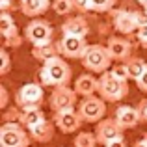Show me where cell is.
<instances>
[{"mask_svg":"<svg viewBox=\"0 0 147 147\" xmlns=\"http://www.w3.org/2000/svg\"><path fill=\"white\" fill-rule=\"evenodd\" d=\"M73 78V71L67 61H63L60 56L49 60L39 69V84L43 88H58V86H69Z\"/></svg>","mask_w":147,"mask_h":147,"instance_id":"6da1fadb","label":"cell"},{"mask_svg":"<svg viewBox=\"0 0 147 147\" xmlns=\"http://www.w3.org/2000/svg\"><path fill=\"white\" fill-rule=\"evenodd\" d=\"M129 95V84L127 80H119L112 75V71H106L99 78V97H102L106 102H119Z\"/></svg>","mask_w":147,"mask_h":147,"instance_id":"7a4b0ae2","label":"cell"},{"mask_svg":"<svg viewBox=\"0 0 147 147\" xmlns=\"http://www.w3.org/2000/svg\"><path fill=\"white\" fill-rule=\"evenodd\" d=\"M80 61H82L84 69H88L90 73L102 75V73L112 69V61L114 60H112L110 52H108V49L104 45H90Z\"/></svg>","mask_w":147,"mask_h":147,"instance_id":"3957f363","label":"cell"},{"mask_svg":"<svg viewBox=\"0 0 147 147\" xmlns=\"http://www.w3.org/2000/svg\"><path fill=\"white\" fill-rule=\"evenodd\" d=\"M30 132L21 123H2L0 127V147H28Z\"/></svg>","mask_w":147,"mask_h":147,"instance_id":"277c9868","label":"cell"},{"mask_svg":"<svg viewBox=\"0 0 147 147\" xmlns=\"http://www.w3.org/2000/svg\"><path fill=\"white\" fill-rule=\"evenodd\" d=\"M43 100H45V91H43V86L37 82H28L24 86H21L17 95H15V104L21 110L41 108Z\"/></svg>","mask_w":147,"mask_h":147,"instance_id":"5b68a950","label":"cell"},{"mask_svg":"<svg viewBox=\"0 0 147 147\" xmlns=\"http://www.w3.org/2000/svg\"><path fill=\"white\" fill-rule=\"evenodd\" d=\"M52 26L43 19H32L24 28V39L30 45H47L52 43Z\"/></svg>","mask_w":147,"mask_h":147,"instance_id":"8992f818","label":"cell"},{"mask_svg":"<svg viewBox=\"0 0 147 147\" xmlns=\"http://www.w3.org/2000/svg\"><path fill=\"white\" fill-rule=\"evenodd\" d=\"M78 114L86 123H99L106 114V100L97 95L84 97L78 104Z\"/></svg>","mask_w":147,"mask_h":147,"instance_id":"52a82bcc","label":"cell"},{"mask_svg":"<svg viewBox=\"0 0 147 147\" xmlns=\"http://www.w3.org/2000/svg\"><path fill=\"white\" fill-rule=\"evenodd\" d=\"M88 41L86 37H76V36H61L58 41V50L60 56L69 58V60H82V56L88 50Z\"/></svg>","mask_w":147,"mask_h":147,"instance_id":"ba28073f","label":"cell"},{"mask_svg":"<svg viewBox=\"0 0 147 147\" xmlns=\"http://www.w3.org/2000/svg\"><path fill=\"white\" fill-rule=\"evenodd\" d=\"M76 97L78 93L75 91V88L69 86H58L52 90L49 97V104L54 112H63V110H71L76 106Z\"/></svg>","mask_w":147,"mask_h":147,"instance_id":"9c48e42d","label":"cell"},{"mask_svg":"<svg viewBox=\"0 0 147 147\" xmlns=\"http://www.w3.org/2000/svg\"><path fill=\"white\" fill-rule=\"evenodd\" d=\"M84 119L80 117L78 110L71 108V110H63V112H54V125L56 129H60V132L63 134H73L82 127Z\"/></svg>","mask_w":147,"mask_h":147,"instance_id":"30bf717a","label":"cell"},{"mask_svg":"<svg viewBox=\"0 0 147 147\" xmlns=\"http://www.w3.org/2000/svg\"><path fill=\"white\" fill-rule=\"evenodd\" d=\"M95 136H97L100 145L110 144L112 140H117V138H123V129L119 127V123L115 121V117H104L100 119L95 127Z\"/></svg>","mask_w":147,"mask_h":147,"instance_id":"8fae6325","label":"cell"},{"mask_svg":"<svg viewBox=\"0 0 147 147\" xmlns=\"http://www.w3.org/2000/svg\"><path fill=\"white\" fill-rule=\"evenodd\" d=\"M106 49L114 61H127L132 58V43L121 36H112L106 43Z\"/></svg>","mask_w":147,"mask_h":147,"instance_id":"7c38bea8","label":"cell"},{"mask_svg":"<svg viewBox=\"0 0 147 147\" xmlns=\"http://www.w3.org/2000/svg\"><path fill=\"white\" fill-rule=\"evenodd\" d=\"M112 26L115 32L129 36V34L136 32V21H134V13L129 9H114L112 11Z\"/></svg>","mask_w":147,"mask_h":147,"instance_id":"4fadbf2b","label":"cell"},{"mask_svg":"<svg viewBox=\"0 0 147 147\" xmlns=\"http://www.w3.org/2000/svg\"><path fill=\"white\" fill-rule=\"evenodd\" d=\"M114 117H115V121L119 123V127H121L123 130L132 129V127H136L138 123L142 121V115H140V112H138V108L136 106H127V104L115 108Z\"/></svg>","mask_w":147,"mask_h":147,"instance_id":"5bb4252c","label":"cell"},{"mask_svg":"<svg viewBox=\"0 0 147 147\" xmlns=\"http://www.w3.org/2000/svg\"><path fill=\"white\" fill-rule=\"evenodd\" d=\"M61 34L63 36H76V37H86L90 34V24L82 15L67 17L61 24Z\"/></svg>","mask_w":147,"mask_h":147,"instance_id":"9a60e30c","label":"cell"},{"mask_svg":"<svg viewBox=\"0 0 147 147\" xmlns=\"http://www.w3.org/2000/svg\"><path fill=\"white\" fill-rule=\"evenodd\" d=\"M75 91L78 95H82V97H91V95L99 93V78H95L90 73L80 75L75 80Z\"/></svg>","mask_w":147,"mask_h":147,"instance_id":"2e32d148","label":"cell"},{"mask_svg":"<svg viewBox=\"0 0 147 147\" xmlns=\"http://www.w3.org/2000/svg\"><path fill=\"white\" fill-rule=\"evenodd\" d=\"M54 130H56V125H54L52 121H41L39 125L32 127V129L28 130L30 132V138H32L34 142H39V144H47L54 138Z\"/></svg>","mask_w":147,"mask_h":147,"instance_id":"e0dca14e","label":"cell"},{"mask_svg":"<svg viewBox=\"0 0 147 147\" xmlns=\"http://www.w3.org/2000/svg\"><path fill=\"white\" fill-rule=\"evenodd\" d=\"M19 6L26 17H39L49 7H52V0H21Z\"/></svg>","mask_w":147,"mask_h":147,"instance_id":"ac0fdd59","label":"cell"},{"mask_svg":"<svg viewBox=\"0 0 147 147\" xmlns=\"http://www.w3.org/2000/svg\"><path fill=\"white\" fill-rule=\"evenodd\" d=\"M32 56L41 63H47L49 60L60 56L58 50V43H47V45H34L32 47Z\"/></svg>","mask_w":147,"mask_h":147,"instance_id":"d6986e66","label":"cell"},{"mask_svg":"<svg viewBox=\"0 0 147 147\" xmlns=\"http://www.w3.org/2000/svg\"><path fill=\"white\" fill-rule=\"evenodd\" d=\"M41 121H45V114L41 108H32V110H22L21 115V125L24 127L26 130H30L32 127L39 125Z\"/></svg>","mask_w":147,"mask_h":147,"instance_id":"ffe728a7","label":"cell"},{"mask_svg":"<svg viewBox=\"0 0 147 147\" xmlns=\"http://www.w3.org/2000/svg\"><path fill=\"white\" fill-rule=\"evenodd\" d=\"M125 63H127V69H129V76H130V80H134V82H136V80L140 78L142 75H144L145 69H147V61L144 60V58H138V56L129 58Z\"/></svg>","mask_w":147,"mask_h":147,"instance_id":"44dd1931","label":"cell"},{"mask_svg":"<svg viewBox=\"0 0 147 147\" xmlns=\"http://www.w3.org/2000/svg\"><path fill=\"white\" fill-rule=\"evenodd\" d=\"M0 30H2V36L4 37L17 36V34H19L17 24H15L13 17L9 15V11H2V13H0Z\"/></svg>","mask_w":147,"mask_h":147,"instance_id":"7402d4cb","label":"cell"},{"mask_svg":"<svg viewBox=\"0 0 147 147\" xmlns=\"http://www.w3.org/2000/svg\"><path fill=\"white\" fill-rule=\"evenodd\" d=\"M73 144H75V147H97L99 140L95 136V132H78Z\"/></svg>","mask_w":147,"mask_h":147,"instance_id":"603a6c76","label":"cell"},{"mask_svg":"<svg viewBox=\"0 0 147 147\" xmlns=\"http://www.w3.org/2000/svg\"><path fill=\"white\" fill-rule=\"evenodd\" d=\"M21 115L22 110L19 106H9L2 114V123H21Z\"/></svg>","mask_w":147,"mask_h":147,"instance_id":"cb8c5ba5","label":"cell"},{"mask_svg":"<svg viewBox=\"0 0 147 147\" xmlns=\"http://www.w3.org/2000/svg\"><path fill=\"white\" fill-rule=\"evenodd\" d=\"M52 9L58 15H71L75 6H73L71 0H52Z\"/></svg>","mask_w":147,"mask_h":147,"instance_id":"d4e9b609","label":"cell"},{"mask_svg":"<svg viewBox=\"0 0 147 147\" xmlns=\"http://www.w3.org/2000/svg\"><path fill=\"white\" fill-rule=\"evenodd\" d=\"M117 0H91V11H97V13H106L112 11Z\"/></svg>","mask_w":147,"mask_h":147,"instance_id":"484cf974","label":"cell"},{"mask_svg":"<svg viewBox=\"0 0 147 147\" xmlns=\"http://www.w3.org/2000/svg\"><path fill=\"white\" fill-rule=\"evenodd\" d=\"M9 69H11V56L7 49L2 47V50H0V75H7Z\"/></svg>","mask_w":147,"mask_h":147,"instance_id":"4316f807","label":"cell"},{"mask_svg":"<svg viewBox=\"0 0 147 147\" xmlns=\"http://www.w3.org/2000/svg\"><path fill=\"white\" fill-rule=\"evenodd\" d=\"M110 71H112V75L117 76L119 80H130V76H129V69H127V63H117V65H114Z\"/></svg>","mask_w":147,"mask_h":147,"instance_id":"83f0119b","label":"cell"},{"mask_svg":"<svg viewBox=\"0 0 147 147\" xmlns=\"http://www.w3.org/2000/svg\"><path fill=\"white\" fill-rule=\"evenodd\" d=\"M73 6H75V11H78L80 15L91 11V0H71Z\"/></svg>","mask_w":147,"mask_h":147,"instance_id":"f1b7e54d","label":"cell"},{"mask_svg":"<svg viewBox=\"0 0 147 147\" xmlns=\"http://www.w3.org/2000/svg\"><path fill=\"white\" fill-rule=\"evenodd\" d=\"M22 45V37L19 36H9V37H4V47L6 49H19Z\"/></svg>","mask_w":147,"mask_h":147,"instance_id":"f546056e","label":"cell"},{"mask_svg":"<svg viewBox=\"0 0 147 147\" xmlns=\"http://www.w3.org/2000/svg\"><path fill=\"white\" fill-rule=\"evenodd\" d=\"M134 13V21H136V26H142V24H147V11L142 9V11H132Z\"/></svg>","mask_w":147,"mask_h":147,"instance_id":"4dcf8cb0","label":"cell"},{"mask_svg":"<svg viewBox=\"0 0 147 147\" xmlns=\"http://www.w3.org/2000/svg\"><path fill=\"white\" fill-rule=\"evenodd\" d=\"M7 102H9V95H7V90L4 86H0V108L6 110L7 108Z\"/></svg>","mask_w":147,"mask_h":147,"instance_id":"1f68e13d","label":"cell"},{"mask_svg":"<svg viewBox=\"0 0 147 147\" xmlns=\"http://www.w3.org/2000/svg\"><path fill=\"white\" fill-rule=\"evenodd\" d=\"M136 37L140 39L142 45L147 41V24H142V26H138V28H136Z\"/></svg>","mask_w":147,"mask_h":147,"instance_id":"d6a6232c","label":"cell"},{"mask_svg":"<svg viewBox=\"0 0 147 147\" xmlns=\"http://www.w3.org/2000/svg\"><path fill=\"white\" fill-rule=\"evenodd\" d=\"M136 108H138V112H140V115H142V121H145V123H147V99L140 100Z\"/></svg>","mask_w":147,"mask_h":147,"instance_id":"836d02e7","label":"cell"},{"mask_svg":"<svg viewBox=\"0 0 147 147\" xmlns=\"http://www.w3.org/2000/svg\"><path fill=\"white\" fill-rule=\"evenodd\" d=\"M136 86L140 88V90L144 91V93H147V69H145V73H144V75H142L140 78L136 80Z\"/></svg>","mask_w":147,"mask_h":147,"instance_id":"e575fe53","label":"cell"},{"mask_svg":"<svg viewBox=\"0 0 147 147\" xmlns=\"http://www.w3.org/2000/svg\"><path fill=\"white\" fill-rule=\"evenodd\" d=\"M104 147H129L125 142V138H117V140H112L110 144H106Z\"/></svg>","mask_w":147,"mask_h":147,"instance_id":"d590c367","label":"cell"},{"mask_svg":"<svg viewBox=\"0 0 147 147\" xmlns=\"http://www.w3.org/2000/svg\"><path fill=\"white\" fill-rule=\"evenodd\" d=\"M13 6V0H0V11H11Z\"/></svg>","mask_w":147,"mask_h":147,"instance_id":"8d00e7d4","label":"cell"},{"mask_svg":"<svg viewBox=\"0 0 147 147\" xmlns=\"http://www.w3.org/2000/svg\"><path fill=\"white\" fill-rule=\"evenodd\" d=\"M132 147H147V144H145L144 140H140V142H136V144H134Z\"/></svg>","mask_w":147,"mask_h":147,"instance_id":"74e56055","label":"cell"},{"mask_svg":"<svg viewBox=\"0 0 147 147\" xmlns=\"http://www.w3.org/2000/svg\"><path fill=\"white\" fill-rule=\"evenodd\" d=\"M136 2H138V4H142L144 7H147V0H136Z\"/></svg>","mask_w":147,"mask_h":147,"instance_id":"f35d334b","label":"cell"},{"mask_svg":"<svg viewBox=\"0 0 147 147\" xmlns=\"http://www.w3.org/2000/svg\"><path fill=\"white\" fill-rule=\"evenodd\" d=\"M142 140H144V142H145V144H147V132L144 134V138H142Z\"/></svg>","mask_w":147,"mask_h":147,"instance_id":"ab89813d","label":"cell"},{"mask_svg":"<svg viewBox=\"0 0 147 147\" xmlns=\"http://www.w3.org/2000/svg\"><path fill=\"white\" fill-rule=\"evenodd\" d=\"M144 47H145V49H147V41H145V43H144Z\"/></svg>","mask_w":147,"mask_h":147,"instance_id":"60d3db41","label":"cell"},{"mask_svg":"<svg viewBox=\"0 0 147 147\" xmlns=\"http://www.w3.org/2000/svg\"><path fill=\"white\" fill-rule=\"evenodd\" d=\"M144 9H145V11H147V7H144Z\"/></svg>","mask_w":147,"mask_h":147,"instance_id":"b9f144b4","label":"cell"}]
</instances>
